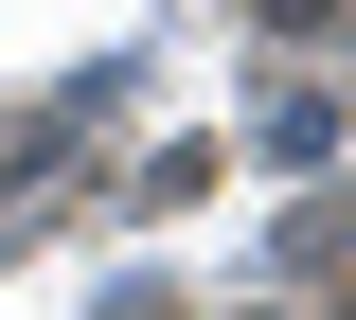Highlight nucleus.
I'll list each match as a JSON object with an SVG mask.
<instances>
[{
	"label": "nucleus",
	"instance_id": "1",
	"mask_svg": "<svg viewBox=\"0 0 356 320\" xmlns=\"http://www.w3.org/2000/svg\"><path fill=\"white\" fill-rule=\"evenodd\" d=\"M285 267H356V196H303L285 214Z\"/></svg>",
	"mask_w": 356,
	"mask_h": 320
}]
</instances>
